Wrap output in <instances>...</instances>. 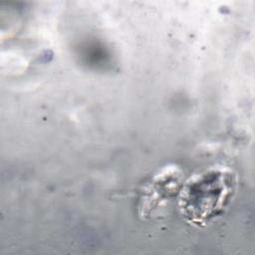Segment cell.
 Masks as SVG:
<instances>
[{
	"mask_svg": "<svg viewBox=\"0 0 255 255\" xmlns=\"http://www.w3.org/2000/svg\"><path fill=\"white\" fill-rule=\"evenodd\" d=\"M235 173L225 166H215L194 174L183 182L178 193V208L184 219L201 226L220 215L234 196Z\"/></svg>",
	"mask_w": 255,
	"mask_h": 255,
	"instance_id": "1",
	"label": "cell"
},
{
	"mask_svg": "<svg viewBox=\"0 0 255 255\" xmlns=\"http://www.w3.org/2000/svg\"><path fill=\"white\" fill-rule=\"evenodd\" d=\"M182 181V173L176 166H166L144 185L139 198V213L149 215L162 203L179 193Z\"/></svg>",
	"mask_w": 255,
	"mask_h": 255,
	"instance_id": "2",
	"label": "cell"
}]
</instances>
